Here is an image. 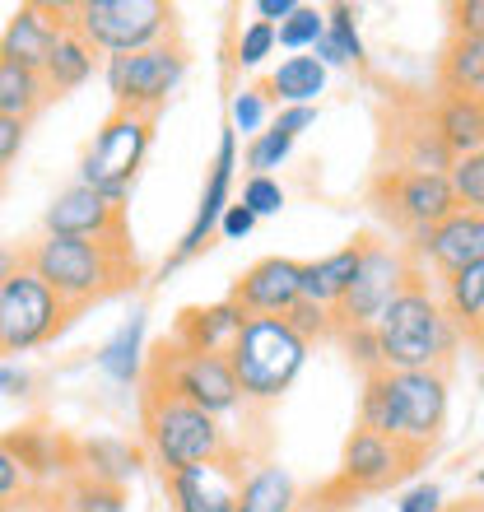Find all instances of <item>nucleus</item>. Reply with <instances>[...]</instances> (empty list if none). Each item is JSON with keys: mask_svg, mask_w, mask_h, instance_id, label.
Listing matches in <instances>:
<instances>
[{"mask_svg": "<svg viewBox=\"0 0 484 512\" xmlns=\"http://www.w3.org/2000/svg\"><path fill=\"white\" fill-rule=\"evenodd\" d=\"M24 261L38 280H47V289H52L70 312H84L89 303H103L108 294H117V289L140 280V261H135L131 238L84 243V238L42 233L38 243L24 252Z\"/></svg>", "mask_w": 484, "mask_h": 512, "instance_id": "f257e3e1", "label": "nucleus"}, {"mask_svg": "<svg viewBox=\"0 0 484 512\" xmlns=\"http://www.w3.org/2000/svg\"><path fill=\"white\" fill-rule=\"evenodd\" d=\"M447 424V373L424 368V373H373L359 396V429H373L391 443L410 447L424 457Z\"/></svg>", "mask_w": 484, "mask_h": 512, "instance_id": "f03ea898", "label": "nucleus"}, {"mask_svg": "<svg viewBox=\"0 0 484 512\" xmlns=\"http://www.w3.org/2000/svg\"><path fill=\"white\" fill-rule=\"evenodd\" d=\"M377 350L387 373H424V368H447L461 345L457 322L447 317L443 298L429 284L410 275L401 294L391 298V308L377 317Z\"/></svg>", "mask_w": 484, "mask_h": 512, "instance_id": "7ed1b4c3", "label": "nucleus"}, {"mask_svg": "<svg viewBox=\"0 0 484 512\" xmlns=\"http://www.w3.org/2000/svg\"><path fill=\"white\" fill-rule=\"evenodd\" d=\"M224 359L238 378L242 401L270 405L298 382V373L308 364V345L289 331L284 317H247V326L238 331Z\"/></svg>", "mask_w": 484, "mask_h": 512, "instance_id": "20e7f679", "label": "nucleus"}, {"mask_svg": "<svg viewBox=\"0 0 484 512\" xmlns=\"http://www.w3.org/2000/svg\"><path fill=\"white\" fill-rule=\"evenodd\" d=\"M145 452L163 475H173L187 466L233 457V443L215 415L177 396H163V391H145Z\"/></svg>", "mask_w": 484, "mask_h": 512, "instance_id": "39448f33", "label": "nucleus"}, {"mask_svg": "<svg viewBox=\"0 0 484 512\" xmlns=\"http://www.w3.org/2000/svg\"><path fill=\"white\" fill-rule=\"evenodd\" d=\"M70 28L98 56H131L173 42L177 10L168 0H84L70 5Z\"/></svg>", "mask_w": 484, "mask_h": 512, "instance_id": "423d86ee", "label": "nucleus"}, {"mask_svg": "<svg viewBox=\"0 0 484 512\" xmlns=\"http://www.w3.org/2000/svg\"><path fill=\"white\" fill-rule=\"evenodd\" d=\"M149 145H154V117L112 108V117L98 126V135L84 149L80 187H94L112 205H126V196L135 191V177L149 159Z\"/></svg>", "mask_w": 484, "mask_h": 512, "instance_id": "0eeeda50", "label": "nucleus"}, {"mask_svg": "<svg viewBox=\"0 0 484 512\" xmlns=\"http://www.w3.org/2000/svg\"><path fill=\"white\" fill-rule=\"evenodd\" d=\"M145 391H163V396H177V401L196 405L205 415H233L242 410V391L238 378L224 354H191L177 350V345H163L154 359H149V378Z\"/></svg>", "mask_w": 484, "mask_h": 512, "instance_id": "6e6552de", "label": "nucleus"}, {"mask_svg": "<svg viewBox=\"0 0 484 512\" xmlns=\"http://www.w3.org/2000/svg\"><path fill=\"white\" fill-rule=\"evenodd\" d=\"M75 312L38 280L28 261L14 270L10 280H0V354H28L56 340L70 326Z\"/></svg>", "mask_w": 484, "mask_h": 512, "instance_id": "1a4fd4ad", "label": "nucleus"}, {"mask_svg": "<svg viewBox=\"0 0 484 512\" xmlns=\"http://www.w3.org/2000/svg\"><path fill=\"white\" fill-rule=\"evenodd\" d=\"M182 75H187V52L177 42L103 61V80H108L112 103L121 112H145V117H159V108L177 94Z\"/></svg>", "mask_w": 484, "mask_h": 512, "instance_id": "9d476101", "label": "nucleus"}, {"mask_svg": "<svg viewBox=\"0 0 484 512\" xmlns=\"http://www.w3.org/2000/svg\"><path fill=\"white\" fill-rule=\"evenodd\" d=\"M415 266L396 243H377V238H359V270H354L350 294L336 303V331L345 326H377V317L391 308V298L410 284Z\"/></svg>", "mask_w": 484, "mask_h": 512, "instance_id": "9b49d317", "label": "nucleus"}, {"mask_svg": "<svg viewBox=\"0 0 484 512\" xmlns=\"http://www.w3.org/2000/svg\"><path fill=\"white\" fill-rule=\"evenodd\" d=\"M373 201L382 205V215L401 219L405 229L415 233V243L433 224H443L452 210H457V196L447 187V177H433V173H382L377 177V191Z\"/></svg>", "mask_w": 484, "mask_h": 512, "instance_id": "f8f14e48", "label": "nucleus"}, {"mask_svg": "<svg viewBox=\"0 0 484 512\" xmlns=\"http://www.w3.org/2000/svg\"><path fill=\"white\" fill-rule=\"evenodd\" d=\"M233 168H238V135L224 126V131H219L215 163H210V177H205L201 205H196V215H191V224H187V233H182L177 252L163 261V275L177 270V266H187L191 256H201L205 247H210V238H215V229H219V215H224L229 201H233Z\"/></svg>", "mask_w": 484, "mask_h": 512, "instance_id": "ddd939ff", "label": "nucleus"}, {"mask_svg": "<svg viewBox=\"0 0 484 512\" xmlns=\"http://www.w3.org/2000/svg\"><path fill=\"white\" fill-rule=\"evenodd\" d=\"M47 233L56 238H84V243H117V238H131L126 233V205H112L108 196H98L94 187H80L70 182L42 215Z\"/></svg>", "mask_w": 484, "mask_h": 512, "instance_id": "4468645a", "label": "nucleus"}, {"mask_svg": "<svg viewBox=\"0 0 484 512\" xmlns=\"http://www.w3.org/2000/svg\"><path fill=\"white\" fill-rule=\"evenodd\" d=\"M415 452L401 443H391L373 429H354L345 438V452H340V485L354 489V494H377V489H391L405 471H415Z\"/></svg>", "mask_w": 484, "mask_h": 512, "instance_id": "2eb2a0df", "label": "nucleus"}, {"mask_svg": "<svg viewBox=\"0 0 484 512\" xmlns=\"http://www.w3.org/2000/svg\"><path fill=\"white\" fill-rule=\"evenodd\" d=\"M238 489H242L238 457H219L205 461V466L163 475V494H168L173 512H238Z\"/></svg>", "mask_w": 484, "mask_h": 512, "instance_id": "dca6fc26", "label": "nucleus"}, {"mask_svg": "<svg viewBox=\"0 0 484 512\" xmlns=\"http://www.w3.org/2000/svg\"><path fill=\"white\" fill-rule=\"evenodd\" d=\"M70 28L66 5H19L10 14V24L0 33V61H14L24 70H47L56 52V38Z\"/></svg>", "mask_w": 484, "mask_h": 512, "instance_id": "f3484780", "label": "nucleus"}, {"mask_svg": "<svg viewBox=\"0 0 484 512\" xmlns=\"http://www.w3.org/2000/svg\"><path fill=\"white\" fill-rule=\"evenodd\" d=\"M298 270L303 261H289V256H261L233 280V303H238L247 317H284L294 308L303 289H298Z\"/></svg>", "mask_w": 484, "mask_h": 512, "instance_id": "a211bd4d", "label": "nucleus"}, {"mask_svg": "<svg viewBox=\"0 0 484 512\" xmlns=\"http://www.w3.org/2000/svg\"><path fill=\"white\" fill-rule=\"evenodd\" d=\"M0 443L14 452V461L24 466L28 485H33V499L47 494V489H61L66 480H75V443L61 438V433L42 429V424H28V429L5 433Z\"/></svg>", "mask_w": 484, "mask_h": 512, "instance_id": "6ab92c4d", "label": "nucleus"}, {"mask_svg": "<svg viewBox=\"0 0 484 512\" xmlns=\"http://www.w3.org/2000/svg\"><path fill=\"white\" fill-rule=\"evenodd\" d=\"M415 247L429 256L433 270L447 280V275H461V270H471L484 261V224L471 210H452V215H447L443 224H433Z\"/></svg>", "mask_w": 484, "mask_h": 512, "instance_id": "aec40b11", "label": "nucleus"}, {"mask_svg": "<svg viewBox=\"0 0 484 512\" xmlns=\"http://www.w3.org/2000/svg\"><path fill=\"white\" fill-rule=\"evenodd\" d=\"M247 326V312L233 303V298H219V303H205V308H187L177 317L173 345L191 354H229V345L238 340V331Z\"/></svg>", "mask_w": 484, "mask_h": 512, "instance_id": "412c9836", "label": "nucleus"}, {"mask_svg": "<svg viewBox=\"0 0 484 512\" xmlns=\"http://www.w3.org/2000/svg\"><path fill=\"white\" fill-rule=\"evenodd\" d=\"M354 270H359V243L340 247V252H331V256H317V261H303V270H298L303 303H317V308L336 312V303L350 294Z\"/></svg>", "mask_w": 484, "mask_h": 512, "instance_id": "4be33fe9", "label": "nucleus"}, {"mask_svg": "<svg viewBox=\"0 0 484 512\" xmlns=\"http://www.w3.org/2000/svg\"><path fill=\"white\" fill-rule=\"evenodd\" d=\"M140 471V452L126 438H94V443H75V475L98 480V485L126 489Z\"/></svg>", "mask_w": 484, "mask_h": 512, "instance_id": "5701e85b", "label": "nucleus"}, {"mask_svg": "<svg viewBox=\"0 0 484 512\" xmlns=\"http://www.w3.org/2000/svg\"><path fill=\"white\" fill-rule=\"evenodd\" d=\"M98 66H103V56H98L94 47L75 33V28H66V33L56 38V52H52V61H47V70H42L47 94H52V98L75 94V89H84V84L94 80Z\"/></svg>", "mask_w": 484, "mask_h": 512, "instance_id": "b1692460", "label": "nucleus"}, {"mask_svg": "<svg viewBox=\"0 0 484 512\" xmlns=\"http://www.w3.org/2000/svg\"><path fill=\"white\" fill-rule=\"evenodd\" d=\"M266 94H275L284 108H317V98L326 94V66L312 52L284 56L280 66L270 70Z\"/></svg>", "mask_w": 484, "mask_h": 512, "instance_id": "393cba45", "label": "nucleus"}, {"mask_svg": "<svg viewBox=\"0 0 484 512\" xmlns=\"http://www.w3.org/2000/svg\"><path fill=\"white\" fill-rule=\"evenodd\" d=\"M140 364H145V308H131V317L103 340L98 368H103L112 382L131 387V382L140 378Z\"/></svg>", "mask_w": 484, "mask_h": 512, "instance_id": "a878e982", "label": "nucleus"}, {"mask_svg": "<svg viewBox=\"0 0 484 512\" xmlns=\"http://www.w3.org/2000/svg\"><path fill=\"white\" fill-rule=\"evenodd\" d=\"M238 512H298V485L280 461H261L238 489Z\"/></svg>", "mask_w": 484, "mask_h": 512, "instance_id": "bb28decb", "label": "nucleus"}, {"mask_svg": "<svg viewBox=\"0 0 484 512\" xmlns=\"http://www.w3.org/2000/svg\"><path fill=\"white\" fill-rule=\"evenodd\" d=\"M433 126H438L452 159L484 149V103H475V98H443V108L433 112Z\"/></svg>", "mask_w": 484, "mask_h": 512, "instance_id": "cd10ccee", "label": "nucleus"}, {"mask_svg": "<svg viewBox=\"0 0 484 512\" xmlns=\"http://www.w3.org/2000/svg\"><path fill=\"white\" fill-rule=\"evenodd\" d=\"M52 103L47 94V80H42L38 70H24L14 66V61H0V117H10V122H33L42 108Z\"/></svg>", "mask_w": 484, "mask_h": 512, "instance_id": "c85d7f7f", "label": "nucleus"}, {"mask_svg": "<svg viewBox=\"0 0 484 512\" xmlns=\"http://www.w3.org/2000/svg\"><path fill=\"white\" fill-rule=\"evenodd\" d=\"M443 94L484 103V38H452L443 52Z\"/></svg>", "mask_w": 484, "mask_h": 512, "instance_id": "c756f323", "label": "nucleus"}, {"mask_svg": "<svg viewBox=\"0 0 484 512\" xmlns=\"http://www.w3.org/2000/svg\"><path fill=\"white\" fill-rule=\"evenodd\" d=\"M443 308L466 340L480 336L484 331V261L471 266V270H461V275H447L443 280Z\"/></svg>", "mask_w": 484, "mask_h": 512, "instance_id": "7c9ffc66", "label": "nucleus"}, {"mask_svg": "<svg viewBox=\"0 0 484 512\" xmlns=\"http://www.w3.org/2000/svg\"><path fill=\"white\" fill-rule=\"evenodd\" d=\"M354 19H359L354 5H331V10H326V38L312 47V56H317L326 70L331 66H363V61H368Z\"/></svg>", "mask_w": 484, "mask_h": 512, "instance_id": "2f4dec72", "label": "nucleus"}, {"mask_svg": "<svg viewBox=\"0 0 484 512\" xmlns=\"http://www.w3.org/2000/svg\"><path fill=\"white\" fill-rule=\"evenodd\" d=\"M52 512H131V494L117 485H98V480H66L56 489V503Z\"/></svg>", "mask_w": 484, "mask_h": 512, "instance_id": "473e14b6", "label": "nucleus"}, {"mask_svg": "<svg viewBox=\"0 0 484 512\" xmlns=\"http://www.w3.org/2000/svg\"><path fill=\"white\" fill-rule=\"evenodd\" d=\"M326 38V10H317V5H298L284 24H275V47H284V52H312L317 42Z\"/></svg>", "mask_w": 484, "mask_h": 512, "instance_id": "72a5a7b5", "label": "nucleus"}, {"mask_svg": "<svg viewBox=\"0 0 484 512\" xmlns=\"http://www.w3.org/2000/svg\"><path fill=\"white\" fill-rule=\"evenodd\" d=\"M447 187H452V196H457V210L484 215V149L480 154H466V159H452V168H447Z\"/></svg>", "mask_w": 484, "mask_h": 512, "instance_id": "f704fd0d", "label": "nucleus"}, {"mask_svg": "<svg viewBox=\"0 0 484 512\" xmlns=\"http://www.w3.org/2000/svg\"><path fill=\"white\" fill-rule=\"evenodd\" d=\"M289 154H294V140H289V135H280L275 126H266L261 135H252V140H247V149H242V159H247L252 177H270L284 159H289Z\"/></svg>", "mask_w": 484, "mask_h": 512, "instance_id": "c9c22d12", "label": "nucleus"}, {"mask_svg": "<svg viewBox=\"0 0 484 512\" xmlns=\"http://www.w3.org/2000/svg\"><path fill=\"white\" fill-rule=\"evenodd\" d=\"M284 322H289V331H294L303 345H317V340H331L336 336V317H331V308H317V303H303L298 298L294 308L284 312Z\"/></svg>", "mask_w": 484, "mask_h": 512, "instance_id": "e433bc0d", "label": "nucleus"}, {"mask_svg": "<svg viewBox=\"0 0 484 512\" xmlns=\"http://www.w3.org/2000/svg\"><path fill=\"white\" fill-rule=\"evenodd\" d=\"M229 131H242L247 140L266 131V89H238L229 98Z\"/></svg>", "mask_w": 484, "mask_h": 512, "instance_id": "4c0bfd02", "label": "nucleus"}, {"mask_svg": "<svg viewBox=\"0 0 484 512\" xmlns=\"http://www.w3.org/2000/svg\"><path fill=\"white\" fill-rule=\"evenodd\" d=\"M270 52H275V24H261V19H252V24L238 33V42H233V61H238L242 70L261 66Z\"/></svg>", "mask_w": 484, "mask_h": 512, "instance_id": "58836bf2", "label": "nucleus"}, {"mask_svg": "<svg viewBox=\"0 0 484 512\" xmlns=\"http://www.w3.org/2000/svg\"><path fill=\"white\" fill-rule=\"evenodd\" d=\"M238 201L247 205V210L256 215V224H261V219H270V215H280L284 210V187L275 182V177H247Z\"/></svg>", "mask_w": 484, "mask_h": 512, "instance_id": "ea45409f", "label": "nucleus"}, {"mask_svg": "<svg viewBox=\"0 0 484 512\" xmlns=\"http://www.w3.org/2000/svg\"><path fill=\"white\" fill-rule=\"evenodd\" d=\"M336 336L345 340L350 364H359L368 378H373V373H382V350H377V331H373V326H345V331H336Z\"/></svg>", "mask_w": 484, "mask_h": 512, "instance_id": "a19ab883", "label": "nucleus"}, {"mask_svg": "<svg viewBox=\"0 0 484 512\" xmlns=\"http://www.w3.org/2000/svg\"><path fill=\"white\" fill-rule=\"evenodd\" d=\"M33 499V485H28V475L24 466L14 461V452L5 443H0V503L5 508H19V503Z\"/></svg>", "mask_w": 484, "mask_h": 512, "instance_id": "79ce46f5", "label": "nucleus"}, {"mask_svg": "<svg viewBox=\"0 0 484 512\" xmlns=\"http://www.w3.org/2000/svg\"><path fill=\"white\" fill-rule=\"evenodd\" d=\"M256 229V215L252 210H247V205L242 201H229V210H224V215H219V238H229V243H242V238H247V233Z\"/></svg>", "mask_w": 484, "mask_h": 512, "instance_id": "37998d69", "label": "nucleus"}, {"mask_svg": "<svg viewBox=\"0 0 484 512\" xmlns=\"http://www.w3.org/2000/svg\"><path fill=\"white\" fill-rule=\"evenodd\" d=\"M24 140H28V126H24V122H10V117H0V177L14 168V159H19Z\"/></svg>", "mask_w": 484, "mask_h": 512, "instance_id": "c03bdc74", "label": "nucleus"}, {"mask_svg": "<svg viewBox=\"0 0 484 512\" xmlns=\"http://www.w3.org/2000/svg\"><path fill=\"white\" fill-rule=\"evenodd\" d=\"M396 512H447L443 508V489L438 485H415V489H405L401 494V503H396Z\"/></svg>", "mask_w": 484, "mask_h": 512, "instance_id": "a18cd8bd", "label": "nucleus"}, {"mask_svg": "<svg viewBox=\"0 0 484 512\" xmlns=\"http://www.w3.org/2000/svg\"><path fill=\"white\" fill-rule=\"evenodd\" d=\"M452 28H457V38H484V0L452 5Z\"/></svg>", "mask_w": 484, "mask_h": 512, "instance_id": "49530a36", "label": "nucleus"}, {"mask_svg": "<svg viewBox=\"0 0 484 512\" xmlns=\"http://www.w3.org/2000/svg\"><path fill=\"white\" fill-rule=\"evenodd\" d=\"M270 126H275L280 135H289V140H298L308 126H317V108H280V117H275Z\"/></svg>", "mask_w": 484, "mask_h": 512, "instance_id": "de8ad7c7", "label": "nucleus"}, {"mask_svg": "<svg viewBox=\"0 0 484 512\" xmlns=\"http://www.w3.org/2000/svg\"><path fill=\"white\" fill-rule=\"evenodd\" d=\"M28 387H33V378H28L24 368H14L0 359V396H24Z\"/></svg>", "mask_w": 484, "mask_h": 512, "instance_id": "09e8293b", "label": "nucleus"}, {"mask_svg": "<svg viewBox=\"0 0 484 512\" xmlns=\"http://www.w3.org/2000/svg\"><path fill=\"white\" fill-rule=\"evenodd\" d=\"M294 10H298V0H256L261 24H284V19H289Z\"/></svg>", "mask_w": 484, "mask_h": 512, "instance_id": "8fccbe9b", "label": "nucleus"}, {"mask_svg": "<svg viewBox=\"0 0 484 512\" xmlns=\"http://www.w3.org/2000/svg\"><path fill=\"white\" fill-rule=\"evenodd\" d=\"M19 266H24V252H14V247H0V280H10Z\"/></svg>", "mask_w": 484, "mask_h": 512, "instance_id": "3c124183", "label": "nucleus"}, {"mask_svg": "<svg viewBox=\"0 0 484 512\" xmlns=\"http://www.w3.org/2000/svg\"><path fill=\"white\" fill-rule=\"evenodd\" d=\"M475 485H480V489H484V466H480V471H475Z\"/></svg>", "mask_w": 484, "mask_h": 512, "instance_id": "603ef678", "label": "nucleus"}, {"mask_svg": "<svg viewBox=\"0 0 484 512\" xmlns=\"http://www.w3.org/2000/svg\"><path fill=\"white\" fill-rule=\"evenodd\" d=\"M471 512H484V499H480V503H475V508H471Z\"/></svg>", "mask_w": 484, "mask_h": 512, "instance_id": "864d4df0", "label": "nucleus"}, {"mask_svg": "<svg viewBox=\"0 0 484 512\" xmlns=\"http://www.w3.org/2000/svg\"><path fill=\"white\" fill-rule=\"evenodd\" d=\"M475 340H480V350H484V331H480V336H475Z\"/></svg>", "mask_w": 484, "mask_h": 512, "instance_id": "5fc2aeb1", "label": "nucleus"}, {"mask_svg": "<svg viewBox=\"0 0 484 512\" xmlns=\"http://www.w3.org/2000/svg\"><path fill=\"white\" fill-rule=\"evenodd\" d=\"M480 391H484V368H480Z\"/></svg>", "mask_w": 484, "mask_h": 512, "instance_id": "6e6d98bb", "label": "nucleus"}, {"mask_svg": "<svg viewBox=\"0 0 484 512\" xmlns=\"http://www.w3.org/2000/svg\"><path fill=\"white\" fill-rule=\"evenodd\" d=\"M0 512H14V508H5V503H0Z\"/></svg>", "mask_w": 484, "mask_h": 512, "instance_id": "4d7b16f0", "label": "nucleus"}, {"mask_svg": "<svg viewBox=\"0 0 484 512\" xmlns=\"http://www.w3.org/2000/svg\"><path fill=\"white\" fill-rule=\"evenodd\" d=\"M33 512H52V508H33Z\"/></svg>", "mask_w": 484, "mask_h": 512, "instance_id": "13d9d810", "label": "nucleus"}, {"mask_svg": "<svg viewBox=\"0 0 484 512\" xmlns=\"http://www.w3.org/2000/svg\"><path fill=\"white\" fill-rule=\"evenodd\" d=\"M480 224H484V215H480Z\"/></svg>", "mask_w": 484, "mask_h": 512, "instance_id": "bf43d9fd", "label": "nucleus"}]
</instances>
